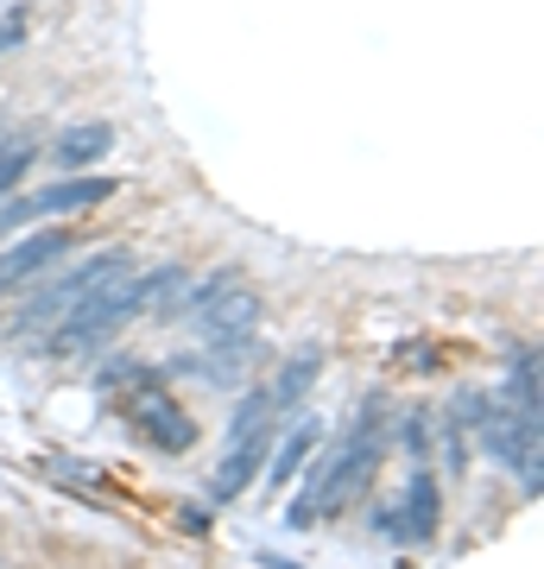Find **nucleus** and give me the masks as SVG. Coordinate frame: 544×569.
I'll use <instances>...</instances> for the list:
<instances>
[{"label": "nucleus", "mask_w": 544, "mask_h": 569, "mask_svg": "<svg viewBox=\"0 0 544 569\" xmlns=\"http://www.w3.org/2000/svg\"><path fill=\"white\" fill-rule=\"evenodd\" d=\"M374 418H380V406H367L362 425L336 443V456L310 468V488L291 500V526L298 531H310V519H336V512L374 481V468H380V425H374Z\"/></svg>", "instance_id": "obj_1"}, {"label": "nucleus", "mask_w": 544, "mask_h": 569, "mask_svg": "<svg viewBox=\"0 0 544 569\" xmlns=\"http://www.w3.org/2000/svg\"><path fill=\"white\" fill-rule=\"evenodd\" d=\"M317 437H323V430H317V418H298V425L285 430L279 443H273V462H260V468H266V488L279 493L285 481H291V475H304V462H310V449H317Z\"/></svg>", "instance_id": "obj_11"}, {"label": "nucleus", "mask_w": 544, "mask_h": 569, "mask_svg": "<svg viewBox=\"0 0 544 569\" xmlns=\"http://www.w3.org/2000/svg\"><path fill=\"white\" fill-rule=\"evenodd\" d=\"M506 399L520 411H532L538 418V348H520L513 355V373H506Z\"/></svg>", "instance_id": "obj_14"}, {"label": "nucleus", "mask_w": 544, "mask_h": 569, "mask_svg": "<svg viewBox=\"0 0 544 569\" xmlns=\"http://www.w3.org/2000/svg\"><path fill=\"white\" fill-rule=\"evenodd\" d=\"M108 272H127V253H96V260H82L77 272H63L58 284H44V291L32 298V305L13 310V317H7V329H13V336H26V329H39V323H51V317H63V310L77 305V298L89 291V284L108 279Z\"/></svg>", "instance_id": "obj_5"}, {"label": "nucleus", "mask_w": 544, "mask_h": 569, "mask_svg": "<svg viewBox=\"0 0 544 569\" xmlns=\"http://www.w3.org/2000/svg\"><path fill=\"white\" fill-rule=\"evenodd\" d=\"M317 367H323V355H317V348H298V355H291V361L279 367V380L266 387V399H273V411L298 406L304 392H310V380H317Z\"/></svg>", "instance_id": "obj_13"}, {"label": "nucleus", "mask_w": 544, "mask_h": 569, "mask_svg": "<svg viewBox=\"0 0 544 569\" xmlns=\"http://www.w3.org/2000/svg\"><path fill=\"white\" fill-rule=\"evenodd\" d=\"M266 430H273V399L266 392H247L241 411H235V425H228V449L216 475H209V500H235V493L260 475L266 462Z\"/></svg>", "instance_id": "obj_3"}, {"label": "nucleus", "mask_w": 544, "mask_h": 569, "mask_svg": "<svg viewBox=\"0 0 544 569\" xmlns=\"http://www.w3.org/2000/svg\"><path fill=\"white\" fill-rule=\"evenodd\" d=\"M32 159H39L32 146H7V152H0V197H7V190L26 178V164H32Z\"/></svg>", "instance_id": "obj_15"}, {"label": "nucleus", "mask_w": 544, "mask_h": 569, "mask_svg": "<svg viewBox=\"0 0 544 569\" xmlns=\"http://www.w3.org/2000/svg\"><path fill=\"white\" fill-rule=\"evenodd\" d=\"M374 526H380L386 538H412V545L437 538V475H431L424 462H412V481H405V507L374 512Z\"/></svg>", "instance_id": "obj_7"}, {"label": "nucleus", "mask_w": 544, "mask_h": 569, "mask_svg": "<svg viewBox=\"0 0 544 569\" xmlns=\"http://www.w3.org/2000/svg\"><path fill=\"white\" fill-rule=\"evenodd\" d=\"M184 284H190L184 266H152V272H140V310H152L159 323H171L184 305Z\"/></svg>", "instance_id": "obj_12"}, {"label": "nucleus", "mask_w": 544, "mask_h": 569, "mask_svg": "<svg viewBox=\"0 0 544 569\" xmlns=\"http://www.w3.org/2000/svg\"><path fill=\"white\" fill-rule=\"evenodd\" d=\"M63 253H70V234H63V228H44V234H26V241H13L7 253H0V291H7V284L39 279L44 266H58Z\"/></svg>", "instance_id": "obj_9"}, {"label": "nucleus", "mask_w": 544, "mask_h": 569, "mask_svg": "<svg viewBox=\"0 0 544 569\" xmlns=\"http://www.w3.org/2000/svg\"><path fill=\"white\" fill-rule=\"evenodd\" d=\"M140 317V272L127 266V272H108L101 284H89L77 305L63 310V329L51 336L58 355H82V348H96L101 336H115L121 323Z\"/></svg>", "instance_id": "obj_2"}, {"label": "nucleus", "mask_w": 544, "mask_h": 569, "mask_svg": "<svg viewBox=\"0 0 544 569\" xmlns=\"http://www.w3.org/2000/svg\"><path fill=\"white\" fill-rule=\"evenodd\" d=\"M184 323L197 329L202 348H247V342H254V329L266 323V305H260V291H254V284L235 279V284H222L202 310H190Z\"/></svg>", "instance_id": "obj_4"}, {"label": "nucleus", "mask_w": 544, "mask_h": 569, "mask_svg": "<svg viewBox=\"0 0 544 569\" xmlns=\"http://www.w3.org/2000/svg\"><path fill=\"white\" fill-rule=\"evenodd\" d=\"M108 152H115V127H108V121H77V127H63L58 146H51L58 171H89V164H101Z\"/></svg>", "instance_id": "obj_10"}, {"label": "nucleus", "mask_w": 544, "mask_h": 569, "mask_svg": "<svg viewBox=\"0 0 544 569\" xmlns=\"http://www.w3.org/2000/svg\"><path fill=\"white\" fill-rule=\"evenodd\" d=\"M115 197V178L101 171H63L58 183H44L39 197H26V216H82V209H101Z\"/></svg>", "instance_id": "obj_8"}, {"label": "nucleus", "mask_w": 544, "mask_h": 569, "mask_svg": "<svg viewBox=\"0 0 544 569\" xmlns=\"http://www.w3.org/2000/svg\"><path fill=\"white\" fill-rule=\"evenodd\" d=\"M133 425H140V437H146L152 449H165V456H184V449L197 443L190 411L165 399V380H159V373H146L140 387H133Z\"/></svg>", "instance_id": "obj_6"}, {"label": "nucleus", "mask_w": 544, "mask_h": 569, "mask_svg": "<svg viewBox=\"0 0 544 569\" xmlns=\"http://www.w3.org/2000/svg\"><path fill=\"white\" fill-rule=\"evenodd\" d=\"M20 32H26V26H20V13H13V20L0 26V51H7V44H20Z\"/></svg>", "instance_id": "obj_17"}, {"label": "nucleus", "mask_w": 544, "mask_h": 569, "mask_svg": "<svg viewBox=\"0 0 544 569\" xmlns=\"http://www.w3.org/2000/svg\"><path fill=\"white\" fill-rule=\"evenodd\" d=\"M51 475H58V481H70V488H96V481H101V468L70 462V456H58V462H51Z\"/></svg>", "instance_id": "obj_16"}]
</instances>
